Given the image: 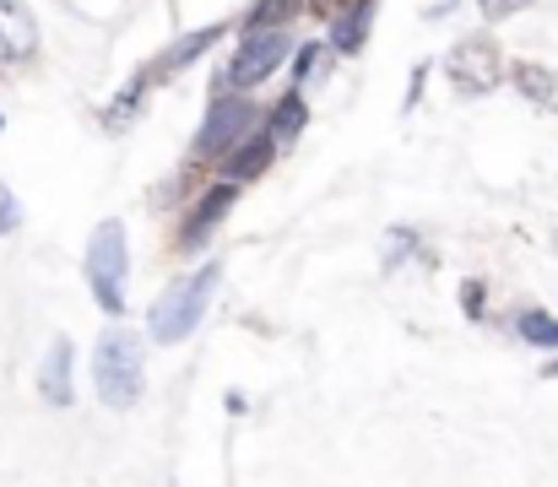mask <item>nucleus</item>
<instances>
[{
    "label": "nucleus",
    "mask_w": 558,
    "mask_h": 487,
    "mask_svg": "<svg viewBox=\"0 0 558 487\" xmlns=\"http://www.w3.org/2000/svg\"><path fill=\"white\" fill-rule=\"evenodd\" d=\"M93 379H98V401L109 412H131L147 390V352H142V336L114 325L98 336V352H93Z\"/></svg>",
    "instance_id": "nucleus-1"
},
{
    "label": "nucleus",
    "mask_w": 558,
    "mask_h": 487,
    "mask_svg": "<svg viewBox=\"0 0 558 487\" xmlns=\"http://www.w3.org/2000/svg\"><path fill=\"white\" fill-rule=\"evenodd\" d=\"M82 277L98 299L104 315H125V282H131V249H125V222L109 217L93 228L87 255H82Z\"/></svg>",
    "instance_id": "nucleus-2"
},
{
    "label": "nucleus",
    "mask_w": 558,
    "mask_h": 487,
    "mask_svg": "<svg viewBox=\"0 0 558 487\" xmlns=\"http://www.w3.org/2000/svg\"><path fill=\"white\" fill-rule=\"evenodd\" d=\"M217 282H222V266H217V260H206L201 271L180 277V282H174L153 309H147V336H153V341H163V346L185 341L190 330L201 325V315H206V304H211Z\"/></svg>",
    "instance_id": "nucleus-3"
},
{
    "label": "nucleus",
    "mask_w": 558,
    "mask_h": 487,
    "mask_svg": "<svg viewBox=\"0 0 558 487\" xmlns=\"http://www.w3.org/2000/svg\"><path fill=\"white\" fill-rule=\"evenodd\" d=\"M255 120H266V114L255 109V98H250V93H217V98L206 104V120H201L195 142H190V158L195 162L228 158V153L255 131Z\"/></svg>",
    "instance_id": "nucleus-4"
},
{
    "label": "nucleus",
    "mask_w": 558,
    "mask_h": 487,
    "mask_svg": "<svg viewBox=\"0 0 558 487\" xmlns=\"http://www.w3.org/2000/svg\"><path fill=\"white\" fill-rule=\"evenodd\" d=\"M293 54V27H250L222 71V87L217 93H250L260 87L266 76H277V65Z\"/></svg>",
    "instance_id": "nucleus-5"
},
{
    "label": "nucleus",
    "mask_w": 558,
    "mask_h": 487,
    "mask_svg": "<svg viewBox=\"0 0 558 487\" xmlns=\"http://www.w3.org/2000/svg\"><path fill=\"white\" fill-rule=\"evenodd\" d=\"M505 49H499V38H488V33H466V38H456L450 44V54H445V76H450V87L461 93V98H488L499 82H505Z\"/></svg>",
    "instance_id": "nucleus-6"
},
{
    "label": "nucleus",
    "mask_w": 558,
    "mask_h": 487,
    "mask_svg": "<svg viewBox=\"0 0 558 487\" xmlns=\"http://www.w3.org/2000/svg\"><path fill=\"white\" fill-rule=\"evenodd\" d=\"M233 200H239V184H233V179L211 184V190L195 200V211H190L185 228H180V249H185V255H195V249H201V244H206V239L222 228V217L233 211Z\"/></svg>",
    "instance_id": "nucleus-7"
},
{
    "label": "nucleus",
    "mask_w": 558,
    "mask_h": 487,
    "mask_svg": "<svg viewBox=\"0 0 558 487\" xmlns=\"http://www.w3.org/2000/svg\"><path fill=\"white\" fill-rule=\"evenodd\" d=\"M38 54V16L27 0H0V65H27Z\"/></svg>",
    "instance_id": "nucleus-8"
},
{
    "label": "nucleus",
    "mask_w": 558,
    "mask_h": 487,
    "mask_svg": "<svg viewBox=\"0 0 558 487\" xmlns=\"http://www.w3.org/2000/svg\"><path fill=\"white\" fill-rule=\"evenodd\" d=\"M222 33H228V22H206V27H190L185 38H174V44H169V49H163V54H158V60L147 65V71H153V82H169L174 71L195 65V60H201V54H206V49H211V44H217Z\"/></svg>",
    "instance_id": "nucleus-9"
},
{
    "label": "nucleus",
    "mask_w": 558,
    "mask_h": 487,
    "mask_svg": "<svg viewBox=\"0 0 558 487\" xmlns=\"http://www.w3.org/2000/svg\"><path fill=\"white\" fill-rule=\"evenodd\" d=\"M374 11H379V0H342L337 11H331V49L337 54H359L364 44H369V27H374Z\"/></svg>",
    "instance_id": "nucleus-10"
},
{
    "label": "nucleus",
    "mask_w": 558,
    "mask_h": 487,
    "mask_svg": "<svg viewBox=\"0 0 558 487\" xmlns=\"http://www.w3.org/2000/svg\"><path fill=\"white\" fill-rule=\"evenodd\" d=\"M505 82H510L532 109H558V65H543V60H510Z\"/></svg>",
    "instance_id": "nucleus-11"
},
{
    "label": "nucleus",
    "mask_w": 558,
    "mask_h": 487,
    "mask_svg": "<svg viewBox=\"0 0 558 487\" xmlns=\"http://www.w3.org/2000/svg\"><path fill=\"white\" fill-rule=\"evenodd\" d=\"M271 158H277V136L266 131V125H255L233 153H228V162H222V173L233 179V184H244V179H260L266 168H271Z\"/></svg>",
    "instance_id": "nucleus-12"
},
{
    "label": "nucleus",
    "mask_w": 558,
    "mask_h": 487,
    "mask_svg": "<svg viewBox=\"0 0 558 487\" xmlns=\"http://www.w3.org/2000/svg\"><path fill=\"white\" fill-rule=\"evenodd\" d=\"M38 395L49 401V406H71V341L65 336H54L49 341V352H44V368H38Z\"/></svg>",
    "instance_id": "nucleus-13"
},
{
    "label": "nucleus",
    "mask_w": 558,
    "mask_h": 487,
    "mask_svg": "<svg viewBox=\"0 0 558 487\" xmlns=\"http://www.w3.org/2000/svg\"><path fill=\"white\" fill-rule=\"evenodd\" d=\"M304 125H310V104H304L299 87H288V93L277 98V109L266 114V131L277 136V147H293V142L304 136Z\"/></svg>",
    "instance_id": "nucleus-14"
},
{
    "label": "nucleus",
    "mask_w": 558,
    "mask_h": 487,
    "mask_svg": "<svg viewBox=\"0 0 558 487\" xmlns=\"http://www.w3.org/2000/svg\"><path fill=\"white\" fill-rule=\"evenodd\" d=\"M147 87H153V71L142 65L114 98H109V109H104V125L109 131H125V125H136V114H142V104H147Z\"/></svg>",
    "instance_id": "nucleus-15"
},
{
    "label": "nucleus",
    "mask_w": 558,
    "mask_h": 487,
    "mask_svg": "<svg viewBox=\"0 0 558 487\" xmlns=\"http://www.w3.org/2000/svg\"><path fill=\"white\" fill-rule=\"evenodd\" d=\"M515 336H521L526 346H548V352H558V320L548 309H521V315H515Z\"/></svg>",
    "instance_id": "nucleus-16"
},
{
    "label": "nucleus",
    "mask_w": 558,
    "mask_h": 487,
    "mask_svg": "<svg viewBox=\"0 0 558 487\" xmlns=\"http://www.w3.org/2000/svg\"><path fill=\"white\" fill-rule=\"evenodd\" d=\"M304 11V0H255L244 11V33L250 27H293V16Z\"/></svg>",
    "instance_id": "nucleus-17"
},
{
    "label": "nucleus",
    "mask_w": 558,
    "mask_h": 487,
    "mask_svg": "<svg viewBox=\"0 0 558 487\" xmlns=\"http://www.w3.org/2000/svg\"><path fill=\"white\" fill-rule=\"evenodd\" d=\"M417 244H423V239H417L412 228H390V233H385V260H379V266H385V271H396L407 255H417Z\"/></svg>",
    "instance_id": "nucleus-18"
},
{
    "label": "nucleus",
    "mask_w": 558,
    "mask_h": 487,
    "mask_svg": "<svg viewBox=\"0 0 558 487\" xmlns=\"http://www.w3.org/2000/svg\"><path fill=\"white\" fill-rule=\"evenodd\" d=\"M320 54H326L320 44H299V49H293V87H304V82H310V71H315V60H320Z\"/></svg>",
    "instance_id": "nucleus-19"
},
{
    "label": "nucleus",
    "mask_w": 558,
    "mask_h": 487,
    "mask_svg": "<svg viewBox=\"0 0 558 487\" xmlns=\"http://www.w3.org/2000/svg\"><path fill=\"white\" fill-rule=\"evenodd\" d=\"M532 0H477V11L488 16V22H510V16H521Z\"/></svg>",
    "instance_id": "nucleus-20"
},
{
    "label": "nucleus",
    "mask_w": 558,
    "mask_h": 487,
    "mask_svg": "<svg viewBox=\"0 0 558 487\" xmlns=\"http://www.w3.org/2000/svg\"><path fill=\"white\" fill-rule=\"evenodd\" d=\"M22 228V206H16V195L11 190H0V239L5 233H16Z\"/></svg>",
    "instance_id": "nucleus-21"
},
{
    "label": "nucleus",
    "mask_w": 558,
    "mask_h": 487,
    "mask_svg": "<svg viewBox=\"0 0 558 487\" xmlns=\"http://www.w3.org/2000/svg\"><path fill=\"white\" fill-rule=\"evenodd\" d=\"M461 309H466L472 320H483V282H466V288H461Z\"/></svg>",
    "instance_id": "nucleus-22"
},
{
    "label": "nucleus",
    "mask_w": 558,
    "mask_h": 487,
    "mask_svg": "<svg viewBox=\"0 0 558 487\" xmlns=\"http://www.w3.org/2000/svg\"><path fill=\"white\" fill-rule=\"evenodd\" d=\"M428 71H434L428 60H423V65H412V87H407V104H401V109H412V104H417V93H423V82H428Z\"/></svg>",
    "instance_id": "nucleus-23"
},
{
    "label": "nucleus",
    "mask_w": 558,
    "mask_h": 487,
    "mask_svg": "<svg viewBox=\"0 0 558 487\" xmlns=\"http://www.w3.org/2000/svg\"><path fill=\"white\" fill-rule=\"evenodd\" d=\"M543 379H558V357H548V368H543Z\"/></svg>",
    "instance_id": "nucleus-24"
},
{
    "label": "nucleus",
    "mask_w": 558,
    "mask_h": 487,
    "mask_svg": "<svg viewBox=\"0 0 558 487\" xmlns=\"http://www.w3.org/2000/svg\"><path fill=\"white\" fill-rule=\"evenodd\" d=\"M0 131H5V114H0Z\"/></svg>",
    "instance_id": "nucleus-25"
}]
</instances>
